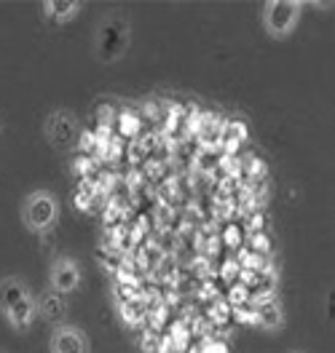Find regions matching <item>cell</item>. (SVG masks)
<instances>
[{"label":"cell","instance_id":"obj_1","mask_svg":"<svg viewBox=\"0 0 335 353\" xmlns=\"http://www.w3.org/2000/svg\"><path fill=\"white\" fill-rule=\"evenodd\" d=\"M0 313L6 319V324L14 332L32 330L35 316H38V297L30 292V287L17 276H6L0 279Z\"/></svg>","mask_w":335,"mask_h":353},{"label":"cell","instance_id":"obj_8","mask_svg":"<svg viewBox=\"0 0 335 353\" xmlns=\"http://www.w3.org/2000/svg\"><path fill=\"white\" fill-rule=\"evenodd\" d=\"M38 316H44L46 321H51L54 327L57 324H65V316H67V300L62 292H57V289L48 287L38 294Z\"/></svg>","mask_w":335,"mask_h":353},{"label":"cell","instance_id":"obj_10","mask_svg":"<svg viewBox=\"0 0 335 353\" xmlns=\"http://www.w3.org/2000/svg\"><path fill=\"white\" fill-rule=\"evenodd\" d=\"M44 8V14L51 19V22H57V24H67V22H73L78 14H81V3H75V0H51V3H44L41 6Z\"/></svg>","mask_w":335,"mask_h":353},{"label":"cell","instance_id":"obj_6","mask_svg":"<svg viewBox=\"0 0 335 353\" xmlns=\"http://www.w3.org/2000/svg\"><path fill=\"white\" fill-rule=\"evenodd\" d=\"M81 268L78 263H73L70 257H57L51 268H48V284L57 289V292H62V294H70V292H75V289L81 287Z\"/></svg>","mask_w":335,"mask_h":353},{"label":"cell","instance_id":"obj_9","mask_svg":"<svg viewBox=\"0 0 335 353\" xmlns=\"http://www.w3.org/2000/svg\"><path fill=\"white\" fill-rule=\"evenodd\" d=\"M255 324L266 332H279L285 327V308L276 297H266L255 305Z\"/></svg>","mask_w":335,"mask_h":353},{"label":"cell","instance_id":"obj_7","mask_svg":"<svg viewBox=\"0 0 335 353\" xmlns=\"http://www.w3.org/2000/svg\"><path fill=\"white\" fill-rule=\"evenodd\" d=\"M126 38H129L126 24L118 22V19H111V22H105V27L97 32V51H99L105 59H115L118 54H124Z\"/></svg>","mask_w":335,"mask_h":353},{"label":"cell","instance_id":"obj_3","mask_svg":"<svg viewBox=\"0 0 335 353\" xmlns=\"http://www.w3.org/2000/svg\"><path fill=\"white\" fill-rule=\"evenodd\" d=\"M300 11H303V3H295V0L263 3V14H260L263 30L271 38H287L300 22Z\"/></svg>","mask_w":335,"mask_h":353},{"label":"cell","instance_id":"obj_5","mask_svg":"<svg viewBox=\"0 0 335 353\" xmlns=\"http://www.w3.org/2000/svg\"><path fill=\"white\" fill-rule=\"evenodd\" d=\"M48 353H91L89 334L75 324H57L48 334Z\"/></svg>","mask_w":335,"mask_h":353},{"label":"cell","instance_id":"obj_4","mask_svg":"<svg viewBox=\"0 0 335 353\" xmlns=\"http://www.w3.org/2000/svg\"><path fill=\"white\" fill-rule=\"evenodd\" d=\"M46 142L54 148V150H73L81 139V126H78V118L70 110H54L44 123Z\"/></svg>","mask_w":335,"mask_h":353},{"label":"cell","instance_id":"obj_2","mask_svg":"<svg viewBox=\"0 0 335 353\" xmlns=\"http://www.w3.org/2000/svg\"><path fill=\"white\" fill-rule=\"evenodd\" d=\"M19 217H22V225L30 233H35V236L51 233L59 222V201L54 199L48 190H32L22 201Z\"/></svg>","mask_w":335,"mask_h":353}]
</instances>
